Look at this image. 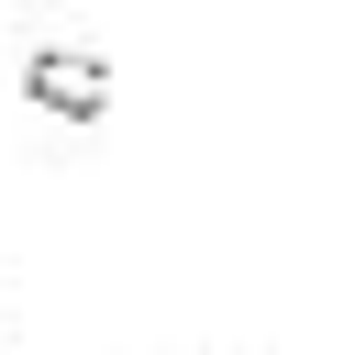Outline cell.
I'll use <instances>...</instances> for the list:
<instances>
[{
    "label": "cell",
    "instance_id": "cell-1",
    "mask_svg": "<svg viewBox=\"0 0 355 355\" xmlns=\"http://www.w3.org/2000/svg\"><path fill=\"white\" fill-rule=\"evenodd\" d=\"M22 100L55 111V122H100V111H111V67L78 55V44H44V55L22 67Z\"/></svg>",
    "mask_w": 355,
    "mask_h": 355
}]
</instances>
